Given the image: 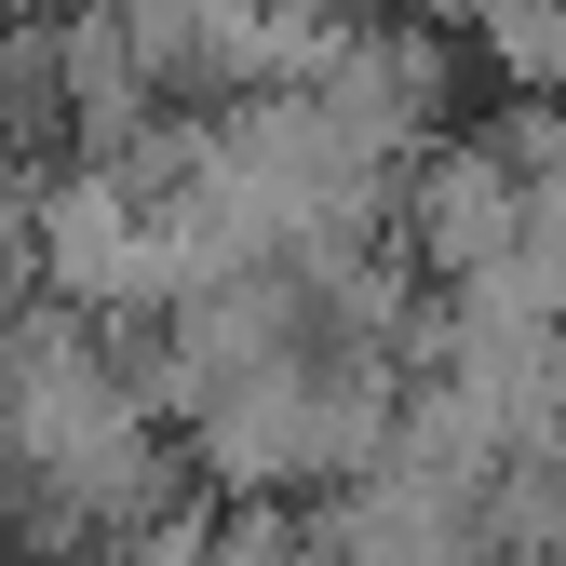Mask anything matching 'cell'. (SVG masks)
Here are the masks:
<instances>
[{
	"label": "cell",
	"instance_id": "1",
	"mask_svg": "<svg viewBox=\"0 0 566 566\" xmlns=\"http://www.w3.org/2000/svg\"><path fill=\"white\" fill-rule=\"evenodd\" d=\"M472 28L513 82H566V0H472Z\"/></svg>",
	"mask_w": 566,
	"mask_h": 566
}]
</instances>
